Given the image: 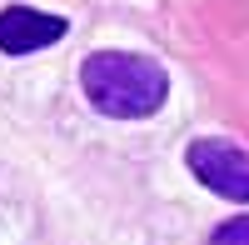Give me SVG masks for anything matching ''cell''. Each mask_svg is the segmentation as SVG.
<instances>
[{"label": "cell", "instance_id": "obj_1", "mask_svg": "<svg viewBox=\"0 0 249 245\" xmlns=\"http://www.w3.org/2000/svg\"><path fill=\"white\" fill-rule=\"evenodd\" d=\"M80 90L85 100L110 115V120H144L164 105L170 95V75L160 60L135 55V50H95L80 65Z\"/></svg>", "mask_w": 249, "mask_h": 245}, {"label": "cell", "instance_id": "obj_2", "mask_svg": "<svg viewBox=\"0 0 249 245\" xmlns=\"http://www.w3.org/2000/svg\"><path fill=\"white\" fill-rule=\"evenodd\" d=\"M184 160H190V170L199 175V185H210L224 200L249 205V150L230 145V140H219V135H204V140H195V145L184 150Z\"/></svg>", "mask_w": 249, "mask_h": 245}, {"label": "cell", "instance_id": "obj_3", "mask_svg": "<svg viewBox=\"0 0 249 245\" xmlns=\"http://www.w3.org/2000/svg\"><path fill=\"white\" fill-rule=\"evenodd\" d=\"M65 35V20L50 15V10H35V5H10L0 15V50L5 55H30L40 45Z\"/></svg>", "mask_w": 249, "mask_h": 245}, {"label": "cell", "instance_id": "obj_4", "mask_svg": "<svg viewBox=\"0 0 249 245\" xmlns=\"http://www.w3.org/2000/svg\"><path fill=\"white\" fill-rule=\"evenodd\" d=\"M214 245H249V215H234L214 230Z\"/></svg>", "mask_w": 249, "mask_h": 245}]
</instances>
